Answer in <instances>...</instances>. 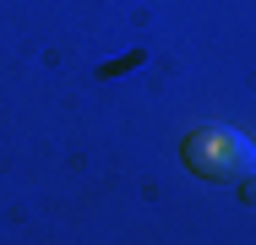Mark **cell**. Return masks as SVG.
Instances as JSON below:
<instances>
[{
    "label": "cell",
    "mask_w": 256,
    "mask_h": 245,
    "mask_svg": "<svg viewBox=\"0 0 256 245\" xmlns=\"http://www.w3.org/2000/svg\"><path fill=\"white\" fill-rule=\"evenodd\" d=\"M180 158H186L191 174L218 180V186H234V180L256 174V142L234 126H196L180 147Z\"/></svg>",
    "instance_id": "obj_1"
},
{
    "label": "cell",
    "mask_w": 256,
    "mask_h": 245,
    "mask_svg": "<svg viewBox=\"0 0 256 245\" xmlns=\"http://www.w3.org/2000/svg\"><path fill=\"white\" fill-rule=\"evenodd\" d=\"M240 196H246V202H256V180H246V191H240Z\"/></svg>",
    "instance_id": "obj_2"
}]
</instances>
